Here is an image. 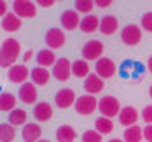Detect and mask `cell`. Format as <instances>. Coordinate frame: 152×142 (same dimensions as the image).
I'll use <instances>...</instances> for the list:
<instances>
[{
  "instance_id": "6da1fadb",
  "label": "cell",
  "mask_w": 152,
  "mask_h": 142,
  "mask_svg": "<svg viewBox=\"0 0 152 142\" xmlns=\"http://www.w3.org/2000/svg\"><path fill=\"white\" fill-rule=\"evenodd\" d=\"M19 53H21V44L12 37L5 39L2 42V49H0V65L2 67H14V62L18 60Z\"/></svg>"
},
{
  "instance_id": "7a4b0ae2",
  "label": "cell",
  "mask_w": 152,
  "mask_h": 142,
  "mask_svg": "<svg viewBox=\"0 0 152 142\" xmlns=\"http://www.w3.org/2000/svg\"><path fill=\"white\" fill-rule=\"evenodd\" d=\"M98 109L100 112L103 114V118H115V116H119L121 114V104H119V100L115 98V96H112V95H107L103 96L102 100H100V104H98Z\"/></svg>"
},
{
  "instance_id": "3957f363",
  "label": "cell",
  "mask_w": 152,
  "mask_h": 142,
  "mask_svg": "<svg viewBox=\"0 0 152 142\" xmlns=\"http://www.w3.org/2000/svg\"><path fill=\"white\" fill-rule=\"evenodd\" d=\"M98 100L94 98V95H82L79 96L75 102V110L77 114H82V116H88V114H93L94 110L98 109Z\"/></svg>"
},
{
  "instance_id": "277c9868",
  "label": "cell",
  "mask_w": 152,
  "mask_h": 142,
  "mask_svg": "<svg viewBox=\"0 0 152 142\" xmlns=\"http://www.w3.org/2000/svg\"><path fill=\"white\" fill-rule=\"evenodd\" d=\"M103 49L105 46L100 42V40H88L84 47H82V56H84V60H88V62H93V60H100V58H103L102 54H103Z\"/></svg>"
},
{
  "instance_id": "5b68a950",
  "label": "cell",
  "mask_w": 152,
  "mask_h": 142,
  "mask_svg": "<svg viewBox=\"0 0 152 142\" xmlns=\"http://www.w3.org/2000/svg\"><path fill=\"white\" fill-rule=\"evenodd\" d=\"M121 40L126 46H137L142 40V28L138 25H128L122 28L121 33Z\"/></svg>"
},
{
  "instance_id": "8992f818",
  "label": "cell",
  "mask_w": 152,
  "mask_h": 142,
  "mask_svg": "<svg viewBox=\"0 0 152 142\" xmlns=\"http://www.w3.org/2000/svg\"><path fill=\"white\" fill-rule=\"evenodd\" d=\"M12 9L18 18H33L37 14V5L30 0H16L12 4Z\"/></svg>"
},
{
  "instance_id": "52a82bcc",
  "label": "cell",
  "mask_w": 152,
  "mask_h": 142,
  "mask_svg": "<svg viewBox=\"0 0 152 142\" xmlns=\"http://www.w3.org/2000/svg\"><path fill=\"white\" fill-rule=\"evenodd\" d=\"M54 102L60 109H68L72 104L77 102V96H75V91L72 88H65V90H60L58 93L54 95Z\"/></svg>"
},
{
  "instance_id": "ba28073f",
  "label": "cell",
  "mask_w": 152,
  "mask_h": 142,
  "mask_svg": "<svg viewBox=\"0 0 152 142\" xmlns=\"http://www.w3.org/2000/svg\"><path fill=\"white\" fill-rule=\"evenodd\" d=\"M72 65L68 58H60L56 65L53 67V76L58 79V81H68L70 74H72Z\"/></svg>"
},
{
  "instance_id": "9c48e42d",
  "label": "cell",
  "mask_w": 152,
  "mask_h": 142,
  "mask_svg": "<svg viewBox=\"0 0 152 142\" xmlns=\"http://www.w3.org/2000/svg\"><path fill=\"white\" fill-rule=\"evenodd\" d=\"M80 21L82 19L79 18V13L74 9H66L61 14V26L65 30H75L77 26H80Z\"/></svg>"
},
{
  "instance_id": "30bf717a",
  "label": "cell",
  "mask_w": 152,
  "mask_h": 142,
  "mask_svg": "<svg viewBox=\"0 0 152 142\" xmlns=\"http://www.w3.org/2000/svg\"><path fill=\"white\" fill-rule=\"evenodd\" d=\"M96 74L102 79H108L115 74V63L110 58H100L96 62Z\"/></svg>"
},
{
  "instance_id": "8fae6325",
  "label": "cell",
  "mask_w": 152,
  "mask_h": 142,
  "mask_svg": "<svg viewBox=\"0 0 152 142\" xmlns=\"http://www.w3.org/2000/svg\"><path fill=\"white\" fill-rule=\"evenodd\" d=\"M138 110L135 107H122L121 109V114H119V123L122 126H126V128H129V126H135L138 121Z\"/></svg>"
},
{
  "instance_id": "7c38bea8",
  "label": "cell",
  "mask_w": 152,
  "mask_h": 142,
  "mask_svg": "<svg viewBox=\"0 0 152 142\" xmlns=\"http://www.w3.org/2000/svg\"><path fill=\"white\" fill-rule=\"evenodd\" d=\"M46 44L51 49H60L65 44V33L60 28H51L46 33Z\"/></svg>"
},
{
  "instance_id": "4fadbf2b",
  "label": "cell",
  "mask_w": 152,
  "mask_h": 142,
  "mask_svg": "<svg viewBox=\"0 0 152 142\" xmlns=\"http://www.w3.org/2000/svg\"><path fill=\"white\" fill-rule=\"evenodd\" d=\"M103 88H105V84H103V79L100 77L98 74H89V76L86 77V81H84V90H86L89 95L100 93Z\"/></svg>"
},
{
  "instance_id": "5bb4252c",
  "label": "cell",
  "mask_w": 152,
  "mask_h": 142,
  "mask_svg": "<svg viewBox=\"0 0 152 142\" xmlns=\"http://www.w3.org/2000/svg\"><path fill=\"white\" fill-rule=\"evenodd\" d=\"M28 76H31V74L28 72L26 65H14V67L9 68V81L11 82H21V84H25Z\"/></svg>"
},
{
  "instance_id": "9a60e30c",
  "label": "cell",
  "mask_w": 152,
  "mask_h": 142,
  "mask_svg": "<svg viewBox=\"0 0 152 142\" xmlns=\"http://www.w3.org/2000/svg\"><path fill=\"white\" fill-rule=\"evenodd\" d=\"M19 100H21L23 104H35V100H37V86H35L33 82H25V84H21Z\"/></svg>"
},
{
  "instance_id": "2e32d148",
  "label": "cell",
  "mask_w": 152,
  "mask_h": 142,
  "mask_svg": "<svg viewBox=\"0 0 152 142\" xmlns=\"http://www.w3.org/2000/svg\"><path fill=\"white\" fill-rule=\"evenodd\" d=\"M23 141L25 142H39L40 141V135H42V130L37 123H26L23 126Z\"/></svg>"
},
{
  "instance_id": "e0dca14e",
  "label": "cell",
  "mask_w": 152,
  "mask_h": 142,
  "mask_svg": "<svg viewBox=\"0 0 152 142\" xmlns=\"http://www.w3.org/2000/svg\"><path fill=\"white\" fill-rule=\"evenodd\" d=\"M33 116L37 121L40 123H46L53 118V107L47 104V102H39L35 107H33Z\"/></svg>"
},
{
  "instance_id": "ac0fdd59",
  "label": "cell",
  "mask_w": 152,
  "mask_h": 142,
  "mask_svg": "<svg viewBox=\"0 0 152 142\" xmlns=\"http://www.w3.org/2000/svg\"><path fill=\"white\" fill-rule=\"evenodd\" d=\"M119 28V19L112 14H107L102 18V23H100V32L103 35H114L115 30Z\"/></svg>"
},
{
  "instance_id": "d6986e66",
  "label": "cell",
  "mask_w": 152,
  "mask_h": 142,
  "mask_svg": "<svg viewBox=\"0 0 152 142\" xmlns=\"http://www.w3.org/2000/svg\"><path fill=\"white\" fill-rule=\"evenodd\" d=\"M56 62H58V60H56L53 49H42V51L37 53V63H39V67H44V68L51 67V65L54 67Z\"/></svg>"
},
{
  "instance_id": "ffe728a7",
  "label": "cell",
  "mask_w": 152,
  "mask_h": 142,
  "mask_svg": "<svg viewBox=\"0 0 152 142\" xmlns=\"http://www.w3.org/2000/svg\"><path fill=\"white\" fill-rule=\"evenodd\" d=\"M51 79V74L47 72V68L44 67H35L31 68V81L35 86H46Z\"/></svg>"
},
{
  "instance_id": "44dd1931",
  "label": "cell",
  "mask_w": 152,
  "mask_h": 142,
  "mask_svg": "<svg viewBox=\"0 0 152 142\" xmlns=\"http://www.w3.org/2000/svg\"><path fill=\"white\" fill-rule=\"evenodd\" d=\"M23 21L14 14V13H9L5 18H2V28L5 32H18L21 28Z\"/></svg>"
},
{
  "instance_id": "7402d4cb",
  "label": "cell",
  "mask_w": 152,
  "mask_h": 142,
  "mask_svg": "<svg viewBox=\"0 0 152 142\" xmlns=\"http://www.w3.org/2000/svg\"><path fill=\"white\" fill-rule=\"evenodd\" d=\"M77 137V132L70 125H61L56 130V139L58 142H74Z\"/></svg>"
},
{
  "instance_id": "603a6c76",
  "label": "cell",
  "mask_w": 152,
  "mask_h": 142,
  "mask_svg": "<svg viewBox=\"0 0 152 142\" xmlns=\"http://www.w3.org/2000/svg\"><path fill=\"white\" fill-rule=\"evenodd\" d=\"M143 139V130L140 126H129L124 130V142H142Z\"/></svg>"
},
{
  "instance_id": "cb8c5ba5",
  "label": "cell",
  "mask_w": 152,
  "mask_h": 142,
  "mask_svg": "<svg viewBox=\"0 0 152 142\" xmlns=\"http://www.w3.org/2000/svg\"><path fill=\"white\" fill-rule=\"evenodd\" d=\"M96 28H100V19H98L96 16L89 14L80 21V30L84 32V33H91V32H94Z\"/></svg>"
},
{
  "instance_id": "d4e9b609",
  "label": "cell",
  "mask_w": 152,
  "mask_h": 142,
  "mask_svg": "<svg viewBox=\"0 0 152 142\" xmlns=\"http://www.w3.org/2000/svg\"><path fill=\"white\" fill-rule=\"evenodd\" d=\"M72 74L75 77H88L89 76V63L86 60H75L72 65Z\"/></svg>"
},
{
  "instance_id": "484cf974",
  "label": "cell",
  "mask_w": 152,
  "mask_h": 142,
  "mask_svg": "<svg viewBox=\"0 0 152 142\" xmlns=\"http://www.w3.org/2000/svg\"><path fill=\"white\" fill-rule=\"evenodd\" d=\"M0 109L12 112L16 109V96L12 93H2L0 95Z\"/></svg>"
},
{
  "instance_id": "4316f807",
  "label": "cell",
  "mask_w": 152,
  "mask_h": 142,
  "mask_svg": "<svg viewBox=\"0 0 152 142\" xmlns=\"http://www.w3.org/2000/svg\"><path fill=\"white\" fill-rule=\"evenodd\" d=\"M94 128H96V132H100L102 135H107V133H110V132L114 130V123H112V119H108V118H98V119L94 121Z\"/></svg>"
},
{
  "instance_id": "83f0119b",
  "label": "cell",
  "mask_w": 152,
  "mask_h": 142,
  "mask_svg": "<svg viewBox=\"0 0 152 142\" xmlns=\"http://www.w3.org/2000/svg\"><path fill=\"white\" fill-rule=\"evenodd\" d=\"M26 110L25 109H14L9 112V123L11 125H26Z\"/></svg>"
},
{
  "instance_id": "f1b7e54d",
  "label": "cell",
  "mask_w": 152,
  "mask_h": 142,
  "mask_svg": "<svg viewBox=\"0 0 152 142\" xmlns=\"http://www.w3.org/2000/svg\"><path fill=\"white\" fill-rule=\"evenodd\" d=\"M16 137V132H14V126L11 123H2L0 126V141L2 142H12Z\"/></svg>"
},
{
  "instance_id": "f546056e",
  "label": "cell",
  "mask_w": 152,
  "mask_h": 142,
  "mask_svg": "<svg viewBox=\"0 0 152 142\" xmlns=\"http://www.w3.org/2000/svg\"><path fill=\"white\" fill-rule=\"evenodd\" d=\"M94 5H96V2H93V0H77L75 11L77 13H86V16H89V13L94 9Z\"/></svg>"
},
{
  "instance_id": "4dcf8cb0",
  "label": "cell",
  "mask_w": 152,
  "mask_h": 142,
  "mask_svg": "<svg viewBox=\"0 0 152 142\" xmlns=\"http://www.w3.org/2000/svg\"><path fill=\"white\" fill-rule=\"evenodd\" d=\"M82 142H102V133L96 130H88L82 133Z\"/></svg>"
},
{
  "instance_id": "1f68e13d",
  "label": "cell",
  "mask_w": 152,
  "mask_h": 142,
  "mask_svg": "<svg viewBox=\"0 0 152 142\" xmlns=\"http://www.w3.org/2000/svg\"><path fill=\"white\" fill-rule=\"evenodd\" d=\"M142 26H143V30L152 33V11L151 13H145L142 16Z\"/></svg>"
},
{
  "instance_id": "d6a6232c",
  "label": "cell",
  "mask_w": 152,
  "mask_h": 142,
  "mask_svg": "<svg viewBox=\"0 0 152 142\" xmlns=\"http://www.w3.org/2000/svg\"><path fill=\"white\" fill-rule=\"evenodd\" d=\"M142 118L147 125H152V105H147L145 109L142 110Z\"/></svg>"
},
{
  "instance_id": "836d02e7",
  "label": "cell",
  "mask_w": 152,
  "mask_h": 142,
  "mask_svg": "<svg viewBox=\"0 0 152 142\" xmlns=\"http://www.w3.org/2000/svg\"><path fill=\"white\" fill-rule=\"evenodd\" d=\"M143 139L147 142H152V125H147L143 128Z\"/></svg>"
},
{
  "instance_id": "e575fe53",
  "label": "cell",
  "mask_w": 152,
  "mask_h": 142,
  "mask_svg": "<svg viewBox=\"0 0 152 142\" xmlns=\"http://www.w3.org/2000/svg\"><path fill=\"white\" fill-rule=\"evenodd\" d=\"M96 5H98V7H102V9H107V7H110V5H112V0H98V2H96Z\"/></svg>"
},
{
  "instance_id": "d590c367",
  "label": "cell",
  "mask_w": 152,
  "mask_h": 142,
  "mask_svg": "<svg viewBox=\"0 0 152 142\" xmlns=\"http://www.w3.org/2000/svg\"><path fill=\"white\" fill-rule=\"evenodd\" d=\"M7 14H9V13H7V4L2 0V2H0V16H2V18H5Z\"/></svg>"
},
{
  "instance_id": "8d00e7d4",
  "label": "cell",
  "mask_w": 152,
  "mask_h": 142,
  "mask_svg": "<svg viewBox=\"0 0 152 142\" xmlns=\"http://www.w3.org/2000/svg\"><path fill=\"white\" fill-rule=\"evenodd\" d=\"M37 4L42 7H51V5H54V0H39Z\"/></svg>"
},
{
  "instance_id": "74e56055",
  "label": "cell",
  "mask_w": 152,
  "mask_h": 142,
  "mask_svg": "<svg viewBox=\"0 0 152 142\" xmlns=\"http://www.w3.org/2000/svg\"><path fill=\"white\" fill-rule=\"evenodd\" d=\"M31 58H33V51H26V53H25V56H23V60H25V62H30Z\"/></svg>"
},
{
  "instance_id": "f35d334b",
  "label": "cell",
  "mask_w": 152,
  "mask_h": 142,
  "mask_svg": "<svg viewBox=\"0 0 152 142\" xmlns=\"http://www.w3.org/2000/svg\"><path fill=\"white\" fill-rule=\"evenodd\" d=\"M147 67H149V72L152 74V56L149 58V62H147Z\"/></svg>"
},
{
  "instance_id": "ab89813d",
  "label": "cell",
  "mask_w": 152,
  "mask_h": 142,
  "mask_svg": "<svg viewBox=\"0 0 152 142\" xmlns=\"http://www.w3.org/2000/svg\"><path fill=\"white\" fill-rule=\"evenodd\" d=\"M108 142H124V141H121V139H110Z\"/></svg>"
},
{
  "instance_id": "60d3db41",
  "label": "cell",
  "mask_w": 152,
  "mask_h": 142,
  "mask_svg": "<svg viewBox=\"0 0 152 142\" xmlns=\"http://www.w3.org/2000/svg\"><path fill=\"white\" fill-rule=\"evenodd\" d=\"M39 142H51V141H47V139H40Z\"/></svg>"
},
{
  "instance_id": "b9f144b4",
  "label": "cell",
  "mask_w": 152,
  "mask_h": 142,
  "mask_svg": "<svg viewBox=\"0 0 152 142\" xmlns=\"http://www.w3.org/2000/svg\"><path fill=\"white\" fill-rule=\"evenodd\" d=\"M149 95H151V98H152V86H151V90H149Z\"/></svg>"
}]
</instances>
